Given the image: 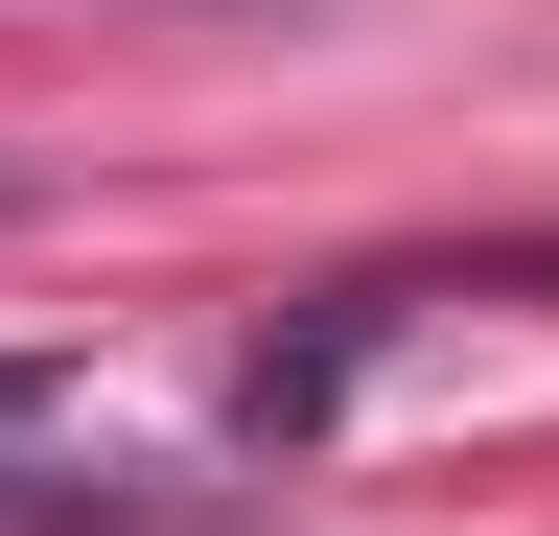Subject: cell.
<instances>
[{"label":"cell","instance_id":"obj_1","mask_svg":"<svg viewBox=\"0 0 559 536\" xmlns=\"http://www.w3.org/2000/svg\"><path fill=\"white\" fill-rule=\"evenodd\" d=\"M419 303H559V234H489V257H349L326 303H280L257 350H234V443H257V466H280V443H326V420H349V373H373Z\"/></svg>","mask_w":559,"mask_h":536},{"label":"cell","instance_id":"obj_2","mask_svg":"<svg viewBox=\"0 0 559 536\" xmlns=\"http://www.w3.org/2000/svg\"><path fill=\"white\" fill-rule=\"evenodd\" d=\"M47 396H70L47 350H0V466H24V443H47Z\"/></svg>","mask_w":559,"mask_h":536},{"label":"cell","instance_id":"obj_3","mask_svg":"<svg viewBox=\"0 0 559 536\" xmlns=\"http://www.w3.org/2000/svg\"><path fill=\"white\" fill-rule=\"evenodd\" d=\"M0 211H24V187H0Z\"/></svg>","mask_w":559,"mask_h":536}]
</instances>
